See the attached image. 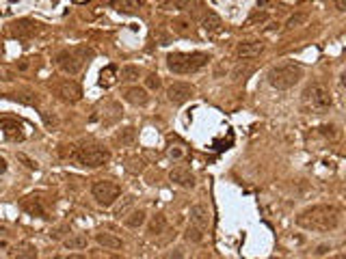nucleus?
Here are the masks:
<instances>
[{
	"label": "nucleus",
	"instance_id": "nucleus-1",
	"mask_svg": "<svg viewBox=\"0 0 346 259\" xmlns=\"http://www.w3.org/2000/svg\"><path fill=\"white\" fill-rule=\"evenodd\" d=\"M296 227H301L305 231H316V234H329L340 225V210L329 203H318L303 210L296 216Z\"/></svg>",
	"mask_w": 346,
	"mask_h": 259
},
{
	"label": "nucleus",
	"instance_id": "nucleus-2",
	"mask_svg": "<svg viewBox=\"0 0 346 259\" xmlns=\"http://www.w3.org/2000/svg\"><path fill=\"white\" fill-rule=\"evenodd\" d=\"M210 63V54L206 52H171L167 57V69L178 76L195 73Z\"/></svg>",
	"mask_w": 346,
	"mask_h": 259
},
{
	"label": "nucleus",
	"instance_id": "nucleus-3",
	"mask_svg": "<svg viewBox=\"0 0 346 259\" xmlns=\"http://www.w3.org/2000/svg\"><path fill=\"white\" fill-rule=\"evenodd\" d=\"M95 52L93 48H89V45H74V48H67V50H61L57 57H54V63H57V67L67 73V76H76V73L83 69V65L93 59Z\"/></svg>",
	"mask_w": 346,
	"mask_h": 259
},
{
	"label": "nucleus",
	"instance_id": "nucleus-4",
	"mask_svg": "<svg viewBox=\"0 0 346 259\" xmlns=\"http://www.w3.org/2000/svg\"><path fill=\"white\" fill-rule=\"evenodd\" d=\"M303 78V67L301 65H294V63H281L270 67L266 73V80L273 89L277 91H286V89H292L294 85H299Z\"/></svg>",
	"mask_w": 346,
	"mask_h": 259
},
{
	"label": "nucleus",
	"instance_id": "nucleus-5",
	"mask_svg": "<svg viewBox=\"0 0 346 259\" xmlns=\"http://www.w3.org/2000/svg\"><path fill=\"white\" fill-rule=\"evenodd\" d=\"M111 160V151L106 147H100V145H85V147H78L76 145V153H74V162L85 166V169H97V166L106 164Z\"/></svg>",
	"mask_w": 346,
	"mask_h": 259
},
{
	"label": "nucleus",
	"instance_id": "nucleus-6",
	"mask_svg": "<svg viewBox=\"0 0 346 259\" xmlns=\"http://www.w3.org/2000/svg\"><path fill=\"white\" fill-rule=\"evenodd\" d=\"M303 101L312 110H316V113H323V110L331 108L333 95H331L329 87H325L323 82H312V85H307L303 91Z\"/></svg>",
	"mask_w": 346,
	"mask_h": 259
},
{
	"label": "nucleus",
	"instance_id": "nucleus-7",
	"mask_svg": "<svg viewBox=\"0 0 346 259\" xmlns=\"http://www.w3.org/2000/svg\"><path fill=\"white\" fill-rule=\"evenodd\" d=\"M91 197L95 199L97 205L102 208H113L117 199L121 197V186L113 179H100L91 186Z\"/></svg>",
	"mask_w": 346,
	"mask_h": 259
},
{
	"label": "nucleus",
	"instance_id": "nucleus-8",
	"mask_svg": "<svg viewBox=\"0 0 346 259\" xmlns=\"http://www.w3.org/2000/svg\"><path fill=\"white\" fill-rule=\"evenodd\" d=\"M54 95L63 101H67V104H76V101L83 97V87H80L76 80L67 78V80H61L54 85Z\"/></svg>",
	"mask_w": 346,
	"mask_h": 259
},
{
	"label": "nucleus",
	"instance_id": "nucleus-9",
	"mask_svg": "<svg viewBox=\"0 0 346 259\" xmlns=\"http://www.w3.org/2000/svg\"><path fill=\"white\" fill-rule=\"evenodd\" d=\"M195 95V87L188 85V82H171L167 87V99L171 101L173 106H182Z\"/></svg>",
	"mask_w": 346,
	"mask_h": 259
},
{
	"label": "nucleus",
	"instance_id": "nucleus-10",
	"mask_svg": "<svg viewBox=\"0 0 346 259\" xmlns=\"http://www.w3.org/2000/svg\"><path fill=\"white\" fill-rule=\"evenodd\" d=\"M39 31H41V24L35 20H26V17L9 24V33H11V37H15V39H31V37L39 35Z\"/></svg>",
	"mask_w": 346,
	"mask_h": 259
},
{
	"label": "nucleus",
	"instance_id": "nucleus-11",
	"mask_svg": "<svg viewBox=\"0 0 346 259\" xmlns=\"http://www.w3.org/2000/svg\"><path fill=\"white\" fill-rule=\"evenodd\" d=\"M0 130L9 141H22L24 138V123L17 117H0Z\"/></svg>",
	"mask_w": 346,
	"mask_h": 259
},
{
	"label": "nucleus",
	"instance_id": "nucleus-12",
	"mask_svg": "<svg viewBox=\"0 0 346 259\" xmlns=\"http://www.w3.org/2000/svg\"><path fill=\"white\" fill-rule=\"evenodd\" d=\"M264 41L262 39H249V41H240L238 45H236V57L238 59H256V57H260V54L264 52Z\"/></svg>",
	"mask_w": 346,
	"mask_h": 259
},
{
	"label": "nucleus",
	"instance_id": "nucleus-13",
	"mask_svg": "<svg viewBox=\"0 0 346 259\" xmlns=\"http://www.w3.org/2000/svg\"><path fill=\"white\" fill-rule=\"evenodd\" d=\"M123 99L128 101V104L136 106V108H145L150 104V91L145 89V87H139V85H134V87H128L123 91Z\"/></svg>",
	"mask_w": 346,
	"mask_h": 259
},
{
	"label": "nucleus",
	"instance_id": "nucleus-14",
	"mask_svg": "<svg viewBox=\"0 0 346 259\" xmlns=\"http://www.w3.org/2000/svg\"><path fill=\"white\" fill-rule=\"evenodd\" d=\"M20 205H22V210L26 212V214H31V216H39V218H45V220L50 218V216H48V210H45L43 201H41V197H37V194L22 199Z\"/></svg>",
	"mask_w": 346,
	"mask_h": 259
},
{
	"label": "nucleus",
	"instance_id": "nucleus-15",
	"mask_svg": "<svg viewBox=\"0 0 346 259\" xmlns=\"http://www.w3.org/2000/svg\"><path fill=\"white\" fill-rule=\"evenodd\" d=\"M169 179L176 184V186H182V188H193L195 186V175L190 173V169H186V166H176V169H171Z\"/></svg>",
	"mask_w": 346,
	"mask_h": 259
},
{
	"label": "nucleus",
	"instance_id": "nucleus-16",
	"mask_svg": "<svg viewBox=\"0 0 346 259\" xmlns=\"http://www.w3.org/2000/svg\"><path fill=\"white\" fill-rule=\"evenodd\" d=\"M190 223L197 225L199 229H208V225H210V212H208V208L204 205V203H195L193 208H190Z\"/></svg>",
	"mask_w": 346,
	"mask_h": 259
},
{
	"label": "nucleus",
	"instance_id": "nucleus-17",
	"mask_svg": "<svg viewBox=\"0 0 346 259\" xmlns=\"http://www.w3.org/2000/svg\"><path fill=\"white\" fill-rule=\"evenodd\" d=\"M95 242L100 246L108 248V251H119V248H123V240L117 238L115 234H108V231H100V234H95Z\"/></svg>",
	"mask_w": 346,
	"mask_h": 259
},
{
	"label": "nucleus",
	"instance_id": "nucleus-18",
	"mask_svg": "<svg viewBox=\"0 0 346 259\" xmlns=\"http://www.w3.org/2000/svg\"><path fill=\"white\" fill-rule=\"evenodd\" d=\"M119 80V67L117 65H106V67L100 71V87H104V89H108V87H113L115 82Z\"/></svg>",
	"mask_w": 346,
	"mask_h": 259
},
{
	"label": "nucleus",
	"instance_id": "nucleus-19",
	"mask_svg": "<svg viewBox=\"0 0 346 259\" xmlns=\"http://www.w3.org/2000/svg\"><path fill=\"white\" fill-rule=\"evenodd\" d=\"M123 223H126V227H128V229H139V227H143L145 223H147V212H145L143 208L132 210L130 214L123 218Z\"/></svg>",
	"mask_w": 346,
	"mask_h": 259
},
{
	"label": "nucleus",
	"instance_id": "nucleus-20",
	"mask_svg": "<svg viewBox=\"0 0 346 259\" xmlns=\"http://www.w3.org/2000/svg\"><path fill=\"white\" fill-rule=\"evenodd\" d=\"M63 246H65L67 251H83V248L89 246V238H87V234H71L69 238L63 240Z\"/></svg>",
	"mask_w": 346,
	"mask_h": 259
},
{
	"label": "nucleus",
	"instance_id": "nucleus-21",
	"mask_svg": "<svg viewBox=\"0 0 346 259\" xmlns=\"http://www.w3.org/2000/svg\"><path fill=\"white\" fill-rule=\"evenodd\" d=\"M113 7L119 13H136L145 7V0H113Z\"/></svg>",
	"mask_w": 346,
	"mask_h": 259
},
{
	"label": "nucleus",
	"instance_id": "nucleus-22",
	"mask_svg": "<svg viewBox=\"0 0 346 259\" xmlns=\"http://www.w3.org/2000/svg\"><path fill=\"white\" fill-rule=\"evenodd\" d=\"M165 229H167V218H165V214H156V216H152L150 225H147V236H150V238H156V236H160V234H165Z\"/></svg>",
	"mask_w": 346,
	"mask_h": 259
},
{
	"label": "nucleus",
	"instance_id": "nucleus-23",
	"mask_svg": "<svg viewBox=\"0 0 346 259\" xmlns=\"http://www.w3.org/2000/svg\"><path fill=\"white\" fill-rule=\"evenodd\" d=\"M171 33L180 35V37H188V35H193V26H190V22L184 20V17H176V20L171 22Z\"/></svg>",
	"mask_w": 346,
	"mask_h": 259
},
{
	"label": "nucleus",
	"instance_id": "nucleus-24",
	"mask_svg": "<svg viewBox=\"0 0 346 259\" xmlns=\"http://www.w3.org/2000/svg\"><path fill=\"white\" fill-rule=\"evenodd\" d=\"M134 141H136V130H134L132 125L117 130V134H115V143H119V145H132Z\"/></svg>",
	"mask_w": 346,
	"mask_h": 259
},
{
	"label": "nucleus",
	"instance_id": "nucleus-25",
	"mask_svg": "<svg viewBox=\"0 0 346 259\" xmlns=\"http://www.w3.org/2000/svg\"><path fill=\"white\" fill-rule=\"evenodd\" d=\"M5 97H9V99H13V101H20V104H24V106H37L39 104V97H37V93H7Z\"/></svg>",
	"mask_w": 346,
	"mask_h": 259
},
{
	"label": "nucleus",
	"instance_id": "nucleus-26",
	"mask_svg": "<svg viewBox=\"0 0 346 259\" xmlns=\"http://www.w3.org/2000/svg\"><path fill=\"white\" fill-rule=\"evenodd\" d=\"M9 255H11V257H26V259H33V257H37V248H35L33 244H29V242H22V244H17Z\"/></svg>",
	"mask_w": 346,
	"mask_h": 259
},
{
	"label": "nucleus",
	"instance_id": "nucleus-27",
	"mask_svg": "<svg viewBox=\"0 0 346 259\" xmlns=\"http://www.w3.org/2000/svg\"><path fill=\"white\" fill-rule=\"evenodd\" d=\"M141 76V69L136 67V65H123V67L119 69V80L121 82H134V80H139Z\"/></svg>",
	"mask_w": 346,
	"mask_h": 259
},
{
	"label": "nucleus",
	"instance_id": "nucleus-28",
	"mask_svg": "<svg viewBox=\"0 0 346 259\" xmlns=\"http://www.w3.org/2000/svg\"><path fill=\"white\" fill-rule=\"evenodd\" d=\"M221 26H223V22H221V17H218L216 13H208L206 17H204V31L206 33H218L221 31Z\"/></svg>",
	"mask_w": 346,
	"mask_h": 259
},
{
	"label": "nucleus",
	"instance_id": "nucleus-29",
	"mask_svg": "<svg viewBox=\"0 0 346 259\" xmlns=\"http://www.w3.org/2000/svg\"><path fill=\"white\" fill-rule=\"evenodd\" d=\"M37 69V67H41V59L39 57H24V59H20L15 63V69L17 71H31V69Z\"/></svg>",
	"mask_w": 346,
	"mask_h": 259
},
{
	"label": "nucleus",
	"instance_id": "nucleus-30",
	"mask_svg": "<svg viewBox=\"0 0 346 259\" xmlns=\"http://www.w3.org/2000/svg\"><path fill=\"white\" fill-rule=\"evenodd\" d=\"M184 238L188 240V242L199 244V242H202V240H204V229H199L197 225L188 223V227H186V231H184Z\"/></svg>",
	"mask_w": 346,
	"mask_h": 259
},
{
	"label": "nucleus",
	"instance_id": "nucleus-31",
	"mask_svg": "<svg viewBox=\"0 0 346 259\" xmlns=\"http://www.w3.org/2000/svg\"><path fill=\"white\" fill-rule=\"evenodd\" d=\"M305 22H307V13H294V15H290L288 22H286V31H294V29H299V26H303Z\"/></svg>",
	"mask_w": 346,
	"mask_h": 259
},
{
	"label": "nucleus",
	"instance_id": "nucleus-32",
	"mask_svg": "<svg viewBox=\"0 0 346 259\" xmlns=\"http://www.w3.org/2000/svg\"><path fill=\"white\" fill-rule=\"evenodd\" d=\"M202 0H171V7L178 9V11H188V9L199 7Z\"/></svg>",
	"mask_w": 346,
	"mask_h": 259
},
{
	"label": "nucleus",
	"instance_id": "nucleus-33",
	"mask_svg": "<svg viewBox=\"0 0 346 259\" xmlns=\"http://www.w3.org/2000/svg\"><path fill=\"white\" fill-rule=\"evenodd\" d=\"M160 87H162V80H160L158 73H150V76L145 78V89L147 91H158Z\"/></svg>",
	"mask_w": 346,
	"mask_h": 259
},
{
	"label": "nucleus",
	"instance_id": "nucleus-34",
	"mask_svg": "<svg viewBox=\"0 0 346 259\" xmlns=\"http://www.w3.org/2000/svg\"><path fill=\"white\" fill-rule=\"evenodd\" d=\"M320 134L325 136V138H338V134H340V130H338V125L335 123H325V125H320Z\"/></svg>",
	"mask_w": 346,
	"mask_h": 259
},
{
	"label": "nucleus",
	"instance_id": "nucleus-35",
	"mask_svg": "<svg viewBox=\"0 0 346 259\" xmlns=\"http://www.w3.org/2000/svg\"><path fill=\"white\" fill-rule=\"evenodd\" d=\"M15 158L20 160V162H24V166H26V169H31V171H37V169H39V164L35 162V160H31V158H29V156H26V153H17Z\"/></svg>",
	"mask_w": 346,
	"mask_h": 259
},
{
	"label": "nucleus",
	"instance_id": "nucleus-36",
	"mask_svg": "<svg viewBox=\"0 0 346 259\" xmlns=\"http://www.w3.org/2000/svg\"><path fill=\"white\" fill-rule=\"evenodd\" d=\"M251 73V65H247V67H242V65H238V67L234 69V78L236 80H240V78H244V76H249Z\"/></svg>",
	"mask_w": 346,
	"mask_h": 259
},
{
	"label": "nucleus",
	"instance_id": "nucleus-37",
	"mask_svg": "<svg viewBox=\"0 0 346 259\" xmlns=\"http://www.w3.org/2000/svg\"><path fill=\"white\" fill-rule=\"evenodd\" d=\"M132 201H134L132 197H126V201H123V205H119V208H117V210H115V216H119V218H121V216H126V210H128V208L132 205Z\"/></svg>",
	"mask_w": 346,
	"mask_h": 259
},
{
	"label": "nucleus",
	"instance_id": "nucleus-38",
	"mask_svg": "<svg viewBox=\"0 0 346 259\" xmlns=\"http://www.w3.org/2000/svg\"><path fill=\"white\" fill-rule=\"evenodd\" d=\"M13 78H15V71H13V69L0 67V80H5V82H9V80H13Z\"/></svg>",
	"mask_w": 346,
	"mask_h": 259
},
{
	"label": "nucleus",
	"instance_id": "nucleus-39",
	"mask_svg": "<svg viewBox=\"0 0 346 259\" xmlns=\"http://www.w3.org/2000/svg\"><path fill=\"white\" fill-rule=\"evenodd\" d=\"M264 20H268V15L266 13H253L251 17H249V20H247V26H251V24H256V22H264Z\"/></svg>",
	"mask_w": 346,
	"mask_h": 259
},
{
	"label": "nucleus",
	"instance_id": "nucleus-40",
	"mask_svg": "<svg viewBox=\"0 0 346 259\" xmlns=\"http://www.w3.org/2000/svg\"><path fill=\"white\" fill-rule=\"evenodd\" d=\"M182 156H184V151H182L180 147H171L169 149V158H173V160H180Z\"/></svg>",
	"mask_w": 346,
	"mask_h": 259
},
{
	"label": "nucleus",
	"instance_id": "nucleus-41",
	"mask_svg": "<svg viewBox=\"0 0 346 259\" xmlns=\"http://www.w3.org/2000/svg\"><path fill=\"white\" fill-rule=\"evenodd\" d=\"M63 231H67V227H59V229H54L52 234H50V238H52V240H61L63 236H65Z\"/></svg>",
	"mask_w": 346,
	"mask_h": 259
},
{
	"label": "nucleus",
	"instance_id": "nucleus-42",
	"mask_svg": "<svg viewBox=\"0 0 346 259\" xmlns=\"http://www.w3.org/2000/svg\"><path fill=\"white\" fill-rule=\"evenodd\" d=\"M41 117H43V121H45V125H57V117H50V113H41Z\"/></svg>",
	"mask_w": 346,
	"mask_h": 259
},
{
	"label": "nucleus",
	"instance_id": "nucleus-43",
	"mask_svg": "<svg viewBox=\"0 0 346 259\" xmlns=\"http://www.w3.org/2000/svg\"><path fill=\"white\" fill-rule=\"evenodd\" d=\"M331 251V246H327V244H323V246H318L316 248V253L314 255H318V257H320V255H327V253H329Z\"/></svg>",
	"mask_w": 346,
	"mask_h": 259
},
{
	"label": "nucleus",
	"instance_id": "nucleus-44",
	"mask_svg": "<svg viewBox=\"0 0 346 259\" xmlns=\"http://www.w3.org/2000/svg\"><path fill=\"white\" fill-rule=\"evenodd\" d=\"M335 9L338 11H346V0H335Z\"/></svg>",
	"mask_w": 346,
	"mask_h": 259
},
{
	"label": "nucleus",
	"instance_id": "nucleus-45",
	"mask_svg": "<svg viewBox=\"0 0 346 259\" xmlns=\"http://www.w3.org/2000/svg\"><path fill=\"white\" fill-rule=\"evenodd\" d=\"M7 169H9V164H7V160L0 156V173H7Z\"/></svg>",
	"mask_w": 346,
	"mask_h": 259
},
{
	"label": "nucleus",
	"instance_id": "nucleus-46",
	"mask_svg": "<svg viewBox=\"0 0 346 259\" xmlns=\"http://www.w3.org/2000/svg\"><path fill=\"white\" fill-rule=\"evenodd\" d=\"M342 85H344V87H346V71H344V73H342Z\"/></svg>",
	"mask_w": 346,
	"mask_h": 259
},
{
	"label": "nucleus",
	"instance_id": "nucleus-47",
	"mask_svg": "<svg viewBox=\"0 0 346 259\" xmlns=\"http://www.w3.org/2000/svg\"><path fill=\"white\" fill-rule=\"evenodd\" d=\"M258 3H260L262 7H264V5H266V3H268V0H258Z\"/></svg>",
	"mask_w": 346,
	"mask_h": 259
},
{
	"label": "nucleus",
	"instance_id": "nucleus-48",
	"mask_svg": "<svg viewBox=\"0 0 346 259\" xmlns=\"http://www.w3.org/2000/svg\"><path fill=\"white\" fill-rule=\"evenodd\" d=\"M0 246H7V244H5V242H0Z\"/></svg>",
	"mask_w": 346,
	"mask_h": 259
}]
</instances>
